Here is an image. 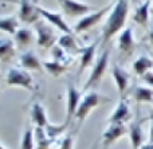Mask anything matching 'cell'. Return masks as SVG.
<instances>
[{
  "label": "cell",
  "instance_id": "7a4b0ae2",
  "mask_svg": "<svg viewBox=\"0 0 153 149\" xmlns=\"http://www.w3.org/2000/svg\"><path fill=\"white\" fill-rule=\"evenodd\" d=\"M105 102H110V98H106V97L101 96V94L95 93V91H89L82 98L74 118L78 120L79 122H83L93 110L97 109L101 104H105Z\"/></svg>",
  "mask_w": 153,
  "mask_h": 149
},
{
  "label": "cell",
  "instance_id": "5b68a950",
  "mask_svg": "<svg viewBox=\"0 0 153 149\" xmlns=\"http://www.w3.org/2000/svg\"><path fill=\"white\" fill-rule=\"evenodd\" d=\"M34 30L36 34V44L42 48H50L58 43L59 38L56 36L55 30L47 21H38L34 24Z\"/></svg>",
  "mask_w": 153,
  "mask_h": 149
},
{
  "label": "cell",
  "instance_id": "d4e9b609",
  "mask_svg": "<svg viewBox=\"0 0 153 149\" xmlns=\"http://www.w3.org/2000/svg\"><path fill=\"white\" fill-rule=\"evenodd\" d=\"M19 30V20L16 16H1L0 18V31H4L10 35H15Z\"/></svg>",
  "mask_w": 153,
  "mask_h": 149
},
{
  "label": "cell",
  "instance_id": "6da1fadb",
  "mask_svg": "<svg viewBox=\"0 0 153 149\" xmlns=\"http://www.w3.org/2000/svg\"><path fill=\"white\" fill-rule=\"evenodd\" d=\"M129 13V0H116V4L111 8L108 19L102 28V35L100 40L102 44H106L116 34H118L125 27Z\"/></svg>",
  "mask_w": 153,
  "mask_h": 149
},
{
  "label": "cell",
  "instance_id": "d590c367",
  "mask_svg": "<svg viewBox=\"0 0 153 149\" xmlns=\"http://www.w3.org/2000/svg\"><path fill=\"white\" fill-rule=\"evenodd\" d=\"M32 1H34V3H35V4H36V3H38V0H32Z\"/></svg>",
  "mask_w": 153,
  "mask_h": 149
},
{
  "label": "cell",
  "instance_id": "cb8c5ba5",
  "mask_svg": "<svg viewBox=\"0 0 153 149\" xmlns=\"http://www.w3.org/2000/svg\"><path fill=\"white\" fill-rule=\"evenodd\" d=\"M43 69H45L50 75H53L54 78H58V77H61L62 74H65V73L67 71L69 66L61 63V62L54 61V59H51V61L43 62Z\"/></svg>",
  "mask_w": 153,
  "mask_h": 149
},
{
  "label": "cell",
  "instance_id": "30bf717a",
  "mask_svg": "<svg viewBox=\"0 0 153 149\" xmlns=\"http://www.w3.org/2000/svg\"><path fill=\"white\" fill-rule=\"evenodd\" d=\"M36 8H38V12H39L40 18H43L47 23H50L51 26H54L55 28H58L59 31H62L63 34L73 35V30L70 28V26L66 23V20H65L63 16H62V13L51 12V11L46 10V8L40 7V5H38V4H36Z\"/></svg>",
  "mask_w": 153,
  "mask_h": 149
},
{
  "label": "cell",
  "instance_id": "5bb4252c",
  "mask_svg": "<svg viewBox=\"0 0 153 149\" xmlns=\"http://www.w3.org/2000/svg\"><path fill=\"white\" fill-rule=\"evenodd\" d=\"M101 40H97V42L91 43L89 46H85L82 47L81 50V62H79V69H78V77L93 63L94 61V55H95V51H97V47H98V43Z\"/></svg>",
  "mask_w": 153,
  "mask_h": 149
},
{
  "label": "cell",
  "instance_id": "e0dca14e",
  "mask_svg": "<svg viewBox=\"0 0 153 149\" xmlns=\"http://www.w3.org/2000/svg\"><path fill=\"white\" fill-rule=\"evenodd\" d=\"M20 66L27 71H31V70L39 71V70H43V62H40V59L34 51L30 50L20 55Z\"/></svg>",
  "mask_w": 153,
  "mask_h": 149
},
{
  "label": "cell",
  "instance_id": "ac0fdd59",
  "mask_svg": "<svg viewBox=\"0 0 153 149\" xmlns=\"http://www.w3.org/2000/svg\"><path fill=\"white\" fill-rule=\"evenodd\" d=\"M151 0H145L144 3H141L137 8L134 10V13H133V20L134 23H137L138 26L146 28L149 23V13H151Z\"/></svg>",
  "mask_w": 153,
  "mask_h": 149
},
{
  "label": "cell",
  "instance_id": "9a60e30c",
  "mask_svg": "<svg viewBox=\"0 0 153 149\" xmlns=\"http://www.w3.org/2000/svg\"><path fill=\"white\" fill-rule=\"evenodd\" d=\"M136 47L134 36H133V30L130 27H126L125 30H122V32L118 36V48L122 54L129 55L133 53Z\"/></svg>",
  "mask_w": 153,
  "mask_h": 149
},
{
  "label": "cell",
  "instance_id": "484cf974",
  "mask_svg": "<svg viewBox=\"0 0 153 149\" xmlns=\"http://www.w3.org/2000/svg\"><path fill=\"white\" fill-rule=\"evenodd\" d=\"M35 149H50L51 148V140L46 134L45 128L35 126Z\"/></svg>",
  "mask_w": 153,
  "mask_h": 149
},
{
  "label": "cell",
  "instance_id": "ffe728a7",
  "mask_svg": "<svg viewBox=\"0 0 153 149\" xmlns=\"http://www.w3.org/2000/svg\"><path fill=\"white\" fill-rule=\"evenodd\" d=\"M31 120L35 124V126L39 128H46L48 124L47 121V114L40 102H34L31 106Z\"/></svg>",
  "mask_w": 153,
  "mask_h": 149
},
{
  "label": "cell",
  "instance_id": "603a6c76",
  "mask_svg": "<svg viewBox=\"0 0 153 149\" xmlns=\"http://www.w3.org/2000/svg\"><path fill=\"white\" fill-rule=\"evenodd\" d=\"M132 69H133V71H134V74L143 77L144 74H146V73L151 71V70L153 69V61L149 58V56L141 55L133 62Z\"/></svg>",
  "mask_w": 153,
  "mask_h": 149
},
{
  "label": "cell",
  "instance_id": "7c38bea8",
  "mask_svg": "<svg viewBox=\"0 0 153 149\" xmlns=\"http://www.w3.org/2000/svg\"><path fill=\"white\" fill-rule=\"evenodd\" d=\"M130 118H132V113H130L129 109V104L122 97L118 101V104H117L116 109L113 110V113L109 117V124H125Z\"/></svg>",
  "mask_w": 153,
  "mask_h": 149
},
{
  "label": "cell",
  "instance_id": "3957f363",
  "mask_svg": "<svg viewBox=\"0 0 153 149\" xmlns=\"http://www.w3.org/2000/svg\"><path fill=\"white\" fill-rule=\"evenodd\" d=\"M114 4H116V0L111 1V3H109V4L105 5V7L100 8V10L93 11V12L82 16L74 26V31L76 32V34H81V32H85V31H87V30H90L91 27L97 26V24L103 19V16L108 15V13H110V11H111V8L114 7Z\"/></svg>",
  "mask_w": 153,
  "mask_h": 149
},
{
  "label": "cell",
  "instance_id": "1f68e13d",
  "mask_svg": "<svg viewBox=\"0 0 153 149\" xmlns=\"http://www.w3.org/2000/svg\"><path fill=\"white\" fill-rule=\"evenodd\" d=\"M143 81L146 83V85H149L153 89V71H148L146 74H144L143 75Z\"/></svg>",
  "mask_w": 153,
  "mask_h": 149
},
{
  "label": "cell",
  "instance_id": "277c9868",
  "mask_svg": "<svg viewBox=\"0 0 153 149\" xmlns=\"http://www.w3.org/2000/svg\"><path fill=\"white\" fill-rule=\"evenodd\" d=\"M5 82L11 87H23L28 91L35 90L34 79H32L31 74L22 67H12L8 70Z\"/></svg>",
  "mask_w": 153,
  "mask_h": 149
},
{
  "label": "cell",
  "instance_id": "8d00e7d4",
  "mask_svg": "<svg viewBox=\"0 0 153 149\" xmlns=\"http://www.w3.org/2000/svg\"><path fill=\"white\" fill-rule=\"evenodd\" d=\"M151 1H152V3H153V0H151Z\"/></svg>",
  "mask_w": 153,
  "mask_h": 149
},
{
  "label": "cell",
  "instance_id": "7402d4cb",
  "mask_svg": "<svg viewBox=\"0 0 153 149\" xmlns=\"http://www.w3.org/2000/svg\"><path fill=\"white\" fill-rule=\"evenodd\" d=\"M58 44L61 46L63 50H66V53L69 54V55H78V54H81L82 47H79L76 40L74 39V36L70 34L61 35L58 39Z\"/></svg>",
  "mask_w": 153,
  "mask_h": 149
},
{
  "label": "cell",
  "instance_id": "4316f807",
  "mask_svg": "<svg viewBox=\"0 0 153 149\" xmlns=\"http://www.w3.org/2000/svg\"><path fill=\"white\" fill-rule=\"evenodd\" d=\"M70 124H67L66 121H65L63 124H59V125H55V124H47V126L45 128L46 130V134L48 136V139L53 141V140L55 139H59V137L62 136V133H65V132L67 130V128H69Z\"/></svg>",
  "mask_w": 153,
  "mask_h": 149
},
{
  "label": "cell",
  "instance_id": "e575fe53",
  "mask_svg": "<svg viewBox=\"0 0 153 149\" xmlns=\"http://www.w3.org/2000/svg\"><path fill=\"white\" fill-rule=\"evenodd\" d=\"M0 149H7V148H5L4 145H1V144H0Z\"/></svg>",
  "mask_w": 153,
  "mask_h": 149
},
{
  "label": "cell",
  "instance_id": "44dd1931",
  "mask_svg": "<svg viewBox=\"0 0 153 149\" xmlns=\"http://www.w3.org/2000/svg\"><path fill=\"white\" fill-rule=\"evenodd\" d=\"M16 53L15 40L8 38H0V62H8Z\"/></svg>",
  "mask_w": 153,
  "mask_h": 149
},
{
  "label": "cell",
  "instance_id": "4dcf8cb0",
  "mask_svg": "<svg viewBox=\"0 0 153 149\" xmlns=\"http://www.w3.org/2000/svg\"><path fill=\"white\" fill-rule=\"evenodd\" d=\"M74 147V136L73 134H67L63 139L59 140L58 149H73Z\"/></svg>",
  "mask_w": 153,
  "mask_h": 149
},
{
  "label": "cell",
  "instance_id": "d6986e66",
  "mask_svg": "<svg viewBox=\"0 0 153 149\" xmlns=\"http://www.w3.org/2000/svg\"><path fill=\"white\" fill-rule=\"evenodd\" d=\"M141 122L143 121H136L129 126V139L132 149H140L144 145V133L141 129Z\"/></svg>",
  "mask_w": 153,
  "mask_h": 149
},
{
  "label": "cell",
  "instance_id": "4fadbf2b",
  "mask_svg": "<svg viewBox=\"0 0 153 149\" xmlns=\"http://www.w3.org/2000/svg\"><path fill=\"white\" fill-rule=\"evenodd\" d=\"M13 40L16 43V47L24 48L31 46L34 42H36V34L35 30H31L28 27H19L16 34L13 35Z\"/></svg>",
  "mask_w": 153,
  "mask_h": 149
},
{
  "label": "cell",
  "instance_id": "52a82bcc",
  "mask_svg": "<svg viewBox=\"0 0 153 149\" xmlns=\"http://www.w3.org/2000/svg\"><path fill=\"white\" fill-rule=\"evenodd\" d=\"M5 1H13L18 4L19 10V20L26 24H35L40 20V15L38 12L36 4L32 0H5Z\"/></svg>",
  "mask_w": 153,
  "mask_h": 149
},
{
  "label": "cell",
  "instance_id": "2e32d148",
  "mask_svg": "<svg viewBox=\"0 0 153 149\" xmlns=\"http://www.w3.org/2000/svg\"><path fill=\"white\" fill-rule=\"evenodd\" d=\"M111 77H113V79H114V83H116V86H117L118 93L122 96V94L126 91L128 86H129V74H128L121 66L114 64L113 69H111Z\"/></svg>",
  "mask_w": 153,
  "mask_h": 149
},
{
  "label": "cell",
  "instance_id": "836d02e7",
  "mask_svg": "<svg viewBox=\"0 0 153 149\" xmlns=\"http://www.w3.org/2000/svg\"><path fill=\"white\" fill-rule=\"evenodd\" d=\"M149 42L153 46V26L151 27V31H149Z\"/></svg>",
  "mask_w": 153,
  "mask_h": 149
},
{
  "label": "cell",
  "instance_id": "ba28073f",
  "mask_svg": "<svg viewBox=\"0 0 153 149\" xmlns=\"http://www.w3.org/2000/svg\"><path fill=\"white\" fill-rule=\"evenodd\" d=\"M63 11V13L69 18H78V16H85L90 13L93 10L91 5L86 4V3H81L78 0H56Z\"/></svg>",
  "mask_w": 153,
  "mask_h": 149
},
{
  "label": "cell",
  "instance_id": "9c48e42d",
  "mask_svg": "<svg viewBox=\"0 0 153 149\" xmlns=\"http://www.w3.org/2000/svg\"><path fill=\"white\" fill-rule=\"evenodd\" d=\"M82 98H81V91L75 87L73 82H69L67 85V98H66V122L70 124L71 120L75 117V113L79 107Z\"/></svg>",
  "mask_w": 153,
  "mask_h": 149
},
{
  "label": "cell",
  "instance_id": "83f0119b",
  "mask_svg": "<svg viewBox=\"0 0 153 149\" xmlns=\"http://www.w3.org/2000/svg\"><path fill=\"white\" fill-rule=\"evenodd\" d=\"M133 97L137 102H153V89L138 86L133 91Z\"/></svg>",
  "mask_w": 153,
  "mask_h": 149
},
{
  "label": "cell",
  "instance_id": "8fae6325",
  "mask_svg": "<svg viewBox=\"0 0 153 149\" xmlns=\"http://www.w3.org/2000/svg\"><path fill=\"white\" fill-rule=\"evenodd\" d=\"M126 133H129V129L125 126V124H109L106 130L102 133V148L108 149Z\"/></svg>",
  "mask_w": 153,
  "mask_h": 149
},
{
  "label": "cell",
  "instance_id": "f1b7e54d",
  "mask_svg": "<svg viewBox=\"0 0 153 149\" xmlns=\"http://www.w3.org/2000/svg\"><path fill=\"white\" fill-rule=\"evenodd\" d=\"M51 56H53L54 61L61 62V63L66 64V66H69L70 62H71V55H69V54L66 53V50H63L58 43L51 48Z\"/></svg>",
  "mask_w": 153,
  "mask_h": 149
},
{
  "label": "cell",
  "instance_id": "d6a6232c",
  "mask_svg": "<svg viewBox=\"0 0 153 149\" xmlns=\"http://www.w3.org/2000/svg\"><path fill=\"white\" fill-rule=\"evenodd\" d=\"M149 120H151V130H149V142H151V144H153V113L151 114Z\"/></svg>",
  "mask_w": 153,
  "mask_h": 149
},
{
  "label": "cell",
  "instance_id": "f546056e",
  "mask_svg": "<svg viewBox=\"0 0 153 149\" xmlns=\"http://www.w3.org/2000/svg\"><path fill=\"white\" fill-rule=\"evenodd\" d=\"M20 149H35V132L32 128H27L23 133Z\"/></svg>",
  "mask_w": 153,
  "mask_h": 149
},
{
  "label": "cell",
  "instance_id": "8992f818",
  "mask_svg": "<svg viewBox=\"0 0 153 149\" xmlns=\"http://www.w3.org/2000/svg\"><path fill=\"white\" fill-rule=\"evenodd\" d=\"M109 59H110V51L109 50L102 51V54H101L97 58V61H95V64L93 66L91 73H90L89 78H87L86 83H85V86H83V91H87L89 89H91L93 86H95L102 79V77L105 75L106 70H108Z\"/></svg>",
  "mask_w": 153,
  "mask_h": 149
}]
</instances>
